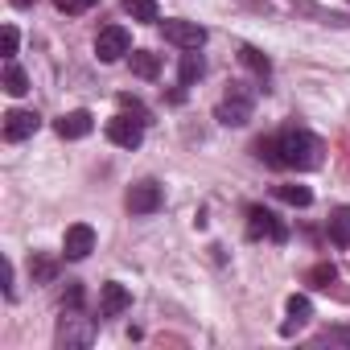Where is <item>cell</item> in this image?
Segmentation results:
<instances>
[{
	"label": "cell",
	"instance_id": "obj_21",
	"mask_svg": "<svg viewBox=\"0 0 350 350\" xmlns=\"http://www.w3.org/2000/svg\"><path fill=\"white\" fill-rule=\"evenodd\" d=\"M305 280H309L313 288H329V284L338 280V268H334L329 260H321V264H313V268H309V276H305Z\"/></svg>",
	"mask_w": 350,
	"mask_h": 350
},
{
	"label": "cell",
	"instance_id": "obj_13",
	"mask_svg": "<svg viewBox=\"0 0 350 350\" xmlns=\"http://www.w3.org/2000/svg\"><path fill=\"white\" fill-rule=\"evenodd\" d=\"M284 309H288V321L280 325V334H297V329H301V325L313 317V305H309V297H297V293L288 297V305H284Z\"/></svg>",
	"mask_w": 350,
	"mask_h": 350
},
{
	"label": "cell",
	"instance_id": "obj_5",
	"mask_svg": "<svg viewBox=\"0 0 350 350\" xmlns=\"http://www.w3.org/2000/svg\"><path fill=\"white\" fill-rule=\"evenodd\" d=\"M144 124L148 120H132L128 111H120V116H111L107 120V140L111 144H120V148H140V140H144Z\"/></svg>",
	"mask_w": 350,
	"mask_h": 350
},
{
	"label": "cell",
	"instance_id": "obj_19",
	"mask_svg": "<svg viewBox=\"0 0 350 350\" xmlns=\"http://www.w3.org/2000/svg\"><path fill=\"white\" fill-rule=\"evenodd\" d=\"M239 62H243L247 70H256L260 79H268V75H272V62H268V58H264L256 46H243V50H239Z\"/></svg>",
	"mask_w": 350,
	"mask_h": 350
},
{
	"label": "cell",
	"instance_id": "obj_12",
	"mask_svg": "<svg viewBox=\"0 0 350 350\" xmlns=\"http://www.w3.org/2000/svg\"><path fill=\"white\" fill-rule=\"evenodd\" d=\"M54 128H58V136H62V140H83V136H91L95 116H91V111H66Z\"/></svg>",
	"mask_w": 350,
	"mask_h": 350
},
{
	"label": "cell",
	"instance_id": "obj_8",
	"mask_svg": "<svg viewBox=\"0 0 350 350\" xmlns=\"http://www.w3.org/2000/svg\"><path fill=\"white\" fill-rule=\"evenodd\" d=\"M161 202H165V190H161L157 182H136V186L128 190V198H124V206H128L132 215H157Z\"/></svg>",
	"mask_w": 350,
	"mask_h": 350
},
{
	"label": "cell",
	"instance_id": "obj_25",
	"mask_svg": "<svg viewBox=\"0 0 350 350\" xmlns=\"http://www.w3.org/2000/svg\"><path fill=\"white\" fill-rule=\"evenodd\" d=\"M79 305H83V284L70 280V288L62 293V309H79Z\"/></svg>",
	"mask_w": 350,
	"mask_h": 350
},
{
	"label": "cell",
	"instance_id": "obj_27",
	"mask_svg": "<svg viewBox=\"0 0 350 350\" xmlns=\"http://www.w3.org/2000/svg\"><path fill=\"white\" fill-rule=\"evenodd\" d=\"M9 5H13V9H33L38 0H9Z\"/></svg>",
	"mask_w": 350,
	"mask_h": 350
},
{
	"label": "cell",
	"instance_id": "obj_20",
	"mask_svg": "<svg viewBox=\"0 0 350 350\" xmlns=\"http://www.w3.org/2000/svg\"><path fill=\"white\" fill-rule=\"evenodd\" d=\"M29 272H33L38 284H50V280L58 276V260H54V256H33V260H29Z\"/></svg>",
	"mask_w": 350,
	"mask_h": 350
},
{
	"label": "cell",
	"instance_id": "obj_10",
	"mask_svg": "<svg viewBox=\"0 0 350 350\" xmlns=\"http://www.w3.org/2000/svg\"><path fill=\"white\" fill-rule=\"evenodd\" d=\"M91 252H95V231H91L87 223L66 227V235H62V256H66V260H87Z\"/></svg>",
	"mask_w": 350,
	"mask_h": 350
},
{
	"label": "cell",
	"instance_id": "obj_14",
	"mask_svg": "<svg viewBox=\"0 0 350 350\" xmlns=\"http://www.w3.org/2000/svg\"><path fill=\"white\" fill-rule=\"evenodd\" d=\"M325 231H329V243L334 247H350V206H334Z\"/></svg>",
	"mask_w": 350,
	"mask_h": 350
},
{
	"label": "cell",
	"instance_id": "obj_26",
	"mask_svg": "<svg viewBox=\"0 0 350 350\" xmlns=\"http://www.w3.org/2000/svg\"><path fill=\"white\" fill-rule=\"evenodd\" d=\"M317 342H342V346H350V329H325V334H317Z\"/></svg>",
	"mask_w": 350,
	"mask_h": 350
},
{
	"label": "cell",
	"instance_id": "obj_22",
	"mask_svg": "<svg viewBox=\"0 0 350 350\" xmlns=\"http://www.w3.org/2000/svg\"><path fill=\"white\" fill-rule=\"evenodd\" d=\"M276 194H280L288 206H309V202H313V190H309V186H276Z\"/></svg>",
	"mask_w": 350,
	"mask_h": 350
},
{
	"label": "cell",
	"instance_id": "obj_23",
	"mask_svg": "<svg viewBox=\"0 0 350 350\" xmlns=\"http://www.w3.org/2000/svg\"><path fill=\"white\" fill-rule=\"evenodd\" d=\"M95 5H99V0H54V9L66 13V17H83V13H91Z\"/></svg>",
	"mask_w": 350,
	"mask_h": 350
},
{
	"label": "cell",
	"instance_id": "obj_1",
	"mask_svg": "<svg viewBox=\"0 0 350 350\" xmlns=\"http://www.w3.org/2000/svg\"><path fill=\"white\" fill-rule=\"evenodd\" d=\"M256 157L264 165H272V169H297V173H305V169H317L325 161V144L309 128H284L276 136H264L256 144Z\"/></svg>",
	"mask_w": 350,
	"mask_h": 350
},
{
	"label": "cell",
	"instance_id": "obj_6",
	"mask_svg": "<svg viewBox=\"0 0 350 350\" xmlns=\"http://www.w3.org/2000/svg\"><path fill=\"white\" fill-rule=\"evenodd\" d=\"M247 235L252 239H272V243H284L288 227L268 211V206H247Z\"/></svg>",
	"mask_w": 350,
	"mask_h": 350
},
{
	"label": "cell",
	"instance_id": "obj_16",
	"mask_svg": "<svg viewBox=\"0 0 350 350\" xmlns=\"http://www.w3.org/2000/svg\"><path fill=\"white\" fill-rule=\"evenodd\" d=\"M128 66H132V75H136V79H157L161 58H157L152 50H132V54H128Z\"/></svg>",
	"mask_w": 350,
	"mask_h": 350
},
{
	"label": "cell",
	"instance_id": "obj_9",
	"mask_svg": "<svg viewBox=\"0 0 350 350\" xmlns=\"http://www.w3.org/2000/svg\"><path fill=\"white\" fill-rule=\"evenodd\" d=\"M38 128H42V116H38V111H21V107H13V111L5 116V140H9V144L29 140Z\"/></svg>",
	"mask_w": 350,
	"mask_h": 350
},
{
	"label": "cell",
	"instance_id": "obj_24",
	"mask_svg": "<svg viewBox=\"0 0 350 350\" xmlns=\"http://www.w3.org/2000/svg\"><path fill=\"white\" fill-rule=\"evenodd\" d=\"M17 42H21L17 25H5V33H0V46H5V62H9V58H17Z\"/></svg>",
	"mask_w": 350,
	"mask_h": 350
},
{
	"label": "cell",
	"instance_id": "obj_15",
	"mask_svg": "<svg viewBox=\"0 0 350 350\" xmlns=\"http://www.w3.org/2000/svg\"><path fill=\"white\" fill-rule=\"evenodd\" d=\"M202 75H206V58H202L198 50H186V54H182V66H178V83H182V87H194Z\"/></svg>",
	"mask_w": 350,
	"mask_h": 350
},
{
	"label": "cell",
	"instance_id": "obj_11",
	"mask_svg": "<svg viewBox=\"0 0 350 350\" xmlns=\"http://www.w3.org/2000/svg\"><path fill=\"white\" fill-rule=\"evenodd\" d=\"M128 305H132V293H128L120 280H107V284L99 288V317H120Z\"/></svg>",
	"mask_w": 350,
	"mask_h": 350
},
{
	"label": "cell",
	"instance_id": "obj_4",
	"mask_svg": "<svg viewBox=\"0 0 350 350\" xmlns=\"http://www.w3.org/2000/svg\"><path fill=\"white\" fill-rule=\"evenodd\" d=\"M54 342H58V346H66V350H70V346H91V342H95V321H91V317H79V313L70 309V313L58 321Z\"/></svg>",
	"mask_w": 350,
	"mask_h": 350
},
{
	"label": "cell",
	"instance_id": "obj_2",
	"mask_svg": "<svg viewBox=\"0 0 350 350\" xmlns=\"http://www.w3.org/2000/svg\"><path fill=\"white\" fill-rule=\"evenodd\" d=\"M252 111H256V91H252L247 83H231L215 116H219V124H227V128H243V124L252 120Z\"/></svg>",
	"mask_w": 350,
	"mask_h": 350
},
{
	"label": "cell",
	"instance_id": "obj_3",
	"mask_svg": "<svg viewBox=\"0 0 350 350\" xmlns=\"http://www.w3.org/2000/svg\"><path fill=\"white\" fill-rule=\"evenodd\" d=\"M95 54H99V62H120L124 54H132L128 29H124V25H103V29L95 33Z\"/></svg>",
	"mask_w": 350,
	"mask_h": 350
},
{
	"label": "cell",
	"instance_id": "obj_18",
	"mask_svg": "<svg viewBox=\"0 0 350 350\" xmlns=\"http://www.w3.org/2000/svg\"><path fill=\"white\" fill-rule=\"evenodd\" d=\"M5 91H9V95H25V91H29V75L17 66V58L5 62Z\"/></svg>",
	"mask_w": 350,
	"mask_h": 350
},
{
	"label": "cell",
	"instance_id": "obj_7",
	"mask_svg": "<svg viewBox=\"0 0 350 350\" xmlns=\"http://www.w3.org/2000/svg\"><path fill=\"white\" fill-rule=\"evenodd\" d=\"M161 33H165L169 46H178V50H202L206 46V29L198 21H165Z\"/></svg>",
	"mask_w": 350,
	"mask_h": 350
},
{
	"label": "cell",
	"instance_id": "obj_17",
	"mask_svg": "<svg viewBox=\"0 0 350 350\" xmlns=\"http://www.w3.org/2000/svg\"><path fill=\"white\" fill-rule=\"evenodd\" d=\"M124 13L132 17V21H140V25H152L161 13H157V0H124Z\"/></svg>",
	"mask_w": 350,
	"mask_h": 350
}]
</instances>
